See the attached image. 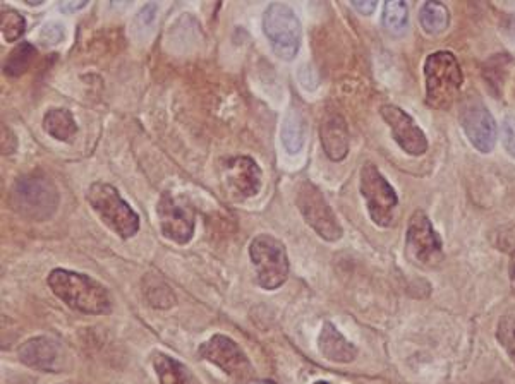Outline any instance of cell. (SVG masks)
<instances>
[{"label":"cell","mask_w":515,"mask_h":384,"mask_svg":"<svg viewBox=\"0 0 515 384\" xmlns=\"http://www.w3.org/2000/svg\"><path fill=\"white\" fill-rule=\"evenodd\" d=\"M64 38V28L61 24L52 23L45 26V30L42 33L43 42L47 45H57Z\"/></svg>","instance_id":"obj_29"},{"label":"cell","mask_w":515,"mask_h":384,"mask_svg":"<svg viewBox=\"0 0 515 384\" xmlns=\"http://www.w3.org/2000/svg\"><path fill=\"white\" fill-rule=\"evenodd\" d=\"M320 138L325 155L332 162H342L346 158L349 153V129L342 115H325L320 126Z\"/></svg>","instance_id":"obj_16"},{"label":"cell","mask_w":515,"mask_h":384,"mask_svg":"<svg viewBox=\"0 0 515 384\" xmlns=\"http://www.w3.org/2000/svg\"><path fill=\"white\" fill-rule=\"evenodd\" d=\"M509 275L510 285H512V288H514L515 292V251L512 252V256H510Z\"/></svg>","instance_id":"obj_32"},{"label":"cell","mask_w":515,"mask_h":384,"mask_svg":"<svg viewBox=\"0 0 515 384\" xmlns=\"http://www.w3.org/2000/svg\"><path fill=\"white\" fill-rule=\"evenodd\" d=\"M263 30L277 57L282 60L296 57L303 40V28L291 7L285 4H272L268 7L263 16Z\"/></svg>","instance_id":"obj_5"},{"label":"cell","mask_w":515,"mask_h":384,"mask_svg":"<svg viewBox=\"0 0 515 384\" xmlns=\"http://www.w3.org/2000/svg\"><path fill=\"white\" fill-rule=\"evenodd\" d=\"M225 191L234 199H248L256 196L261 189V175L258 163L249 156L229 158L222 168Z\"/></svg>","instance_id":"obj_13"},{"label":"cell","mask_w":515,"mask_h":384,"mask_svg":"<svg viewBox=\"0 0 515 384\" xmlns=\"http://www.w3.org/2000/svg\"><path fill=\"white\" fill-rule=\"evenodd\" d=\"M0 28H2V35L6 38V42H18L21 35L25 33L26 21L18 11L7 9L0 16Z\"/></svg>","instance_id":"obj_24"},{"label":"cell","mask_w":515,"mask_h":384,"mask_svg":"<svg viewBox=\"0 0 515 384\" xmlns=\"http://www.w3.org/2000/svg\"><path fill=\"white\" fill-rule=\"evenodd\" d=\"M426 103L435 110H449L461 95V64L452 52L440 50L425 60Z\"/></svg>","instance_id":"obj_2"},{"label":"cell","mask_w":515,"mask_h":384,"mask_svg":"<svg viewBox=\"0 0 515 384\" xmlns=\"http://www.w3.org/2000/svg\"><path fill=\"white\" fill-rule=\"evenodd\" d=\"M407 256L421 268H438L443 263V244L425 211H416L406 235Z\"/></svg>","instance_id":"obj_9"},{"label":"cell","mask_w":515,"mask_h":384,"mask_svg":"<svg viewBox=\"0 0 515 384\" xmlns=\"http://www.w3.org/2000/svg\"><path fill=\"white\" fill-rule=\"evenodd\" d=\"M43 129L52 138L57 139V141H64V143L73 141L76 132H78L76 120L66 108H52V110H49L43 117Z\"/></svg>","instance_id":"obj_19"},{"label":"cell","mask_w":515,"mask_h":384,"mask_svg":"<svg viewBox=\"0 0 515 384\" xmlns=\"http://www.w3.org/2000/svg\"><path fill=\"white\" fill-rule=\"evenodd\" d=\"M304 131H306V127H304L303 115L299 114L297 110H291L285 117L282 134H280L285 150L292 155H296L303 150Z\"/></svg>","instance_id":"obj_21"},{"label":"cell","mask_w":515,"mask_h":384,"mask_svg":"<svg viewBox=\"0 0 515 384\" xmlns=\"http://www.w3.org/2000/svg\"><path fill=\"white\" fill-rule=\"evenodd\" d=\"M153 367L157 371L160 384H201L194 378L193 372L174 357L157 354L153 357Z\"/></svg>","instance_id":"obj_18"},{"label":"cell","mask_w":515,"mask_h":384,"mask_svg":"<svg viewBox=\"0 0 515 384\" xmlns=\"http://www.w3.org/2000/svg\"><path fill=\"white\" fill-rule=\"evenodd\" d=\"M359 189L366 199L371 220L378 227H390L394 223L399 198L395 194L394 187L388 184V180L383 177L375 163H364L361 168Z\"/></svg>","instance_id":"obj_7"},{"label":"cell","mask_w":515,"mask_h":384,"mask_svg":"<svg viewBox=\"0 0 515 384\" xmlns=\"http://www.w3.org/2000/svg\"><path fill=\"white\" fill-rule=\"evenodd\" d=\"M502 141L505 150L515 158V117H505L502 122Z\"/></svg>","instance_id":"obj_28"},{"label":"cell","mask_w":515,"mask_h":384,"mask_svg":"<svg viewBox=\"0 0 515 384\" xmlns=\"http://www.w3.org/2000/svg\"><path fill=\"white\" fill-rule=\"evenodd\" d=\"M352 6H354V9H358L361 14H364V16H370V14H373V11L376 9V2H361V0H354L352 2Z\"/></svg>","instance_id":"obj_30"},{"label":"cell","mask_w":515,"mask_h":384,"mask_svg":"<svg viewBox=\"0 0 515 384\" xmlns=\"http://www.w3.org/2000/svg\"><path fill=\"white\" fill-rule=\"evenodd\" d=\"M419 23L428 35H442L449 28V9L442 2H426L419 11Z\"/></svg>","instance_id":"obj_20"},{"label":"cell","mask_w":515,"mask_h":384,"mask_svg":"<svg viewBox=\"0 0 515 384\" xmlns=\"http://www.w3.org/2000/svg\"><path fill=\"white\" fill-rule=\"evenodd\" d=\"M509 62V55H495L490 62H486L483 67V76L491 88H498V90L502 88L503 74H500V71L507 72Z\"/></svg>","instance_id":"obj_27"},{"label":"cell","mask_w":515,"mask_h":384,"mask_svg":"<svg viewBox=\"0 0 515 384\" xmlns=\"http://www.w3.org/2000/svg\"><path fill=\"white\" fill-rule=\"evenodd\" d=\"M158 222L162 234L177 244H188L196 227V211L186 196L164 192L157 204Z\"/></svg>","instance_id":"obj_10"},{"label":"cell","mask_w":515,"mask_h":384,"mask_svg":"<svg viewBox=\"0 0 515 384\" xmlns=\"http://www.w3.org/2000/svg\"><path fill=\"white\" fill-rule=\"evenodd\" d=\"M9 204L18 215L33 222H45L59 206V192L52 180L43 175H26L16 180Z\"/></svg>","instance_id":"obj_3"},{"label":"cell","mask_w":515,"mask_h":384,"mask_svg":"<svg viewBox=\"0 0 515 384\" xmlns=\"http://www.w3.org/2000/svg\"><path fill=\"white\" fill-rule=\"evenodd\" d=\"M49 287L62 302L83 314H109L112 299L102 283L91 276L69 270H54L47 278Z\"/></svg>","instance_id":"obj_1"},{"label":"cell","mask_w":515,"mask_h":384,"mask_svg":"<svg viewBox=\"0 0 515 384\" xmlns=\"http://www.w3.org/2000/svg\"><path fill=\"white\" fill-rule=\"evenodd\" d=\"M409 23V11L402 0H388L383 7V26L390 35L400 36Z\"/></svg>","instance_id":"obj_23"},{"label":"cell","mask_w":515,"mask_h":384,"mask_svg":"<svg viewBox=\"0 0 515 384\" xmlns=\"http://www.w3.org/2000/svg\"><path fill=\"white\" fill-rule=\"evenodd\" d=\"M497 340L500 342L505 352L509 354L510 360L515 366V316H503L498 321Z\"/></svg>","instance_id":"obj_26"},{"label":"cell","mask_w":515,"mask_h":384,"mask_svg":"<svg viewBox=\"0 0 515 384\" xmlns=\"http://www.w3.org/2000/svg\"><path fill=\"white\" fill-rule=\"evenodd\" d=\"M35 57H37V48L30 42L19 43L18 47H14L11 54L7 55L4 72L11 78H18L30 69L31 64L35 62Z\"/></svg>","instance_id":"obj_22"},{"label":"cell","mask_w":515,"mask_h":384,"mask_svg":"<svg viewBox=\"0 0 515 384\" xmlns=\"http://www.w3.org/2000/svg\"><path fill=\"white\" fill-rule=\"evenodd\" d=\"M380 114L394 134L395 143L399 144L407 155H425L428 151V139L411 115L395 105H383Z\"/></svg>","instance_id":"obj_14"},{"label":"cell","mask_w":515,"mask_h":384,"mask_svg":"<svg viewBox=\"0 0 515 384\" xmlns=\"http://www.w3.org/2000/svg\"><path fill=\"white\" fill-rule=\"evenodd\" d=\"M459 120L469 143L473 144L479 153L488 155L493 151L497 144V122L478 96H467L462 102Z\"/></svg>","instance_id":"obj_11"},{"label":"cell","mask_w":515,"mask_h":384,"mask_svg":"<svg viewBox=\"0 0 515 384\" xmlns=\"http://www.w3.org/2000/svg\"><path fill=\"white\" fill-rule=\"evenodd\" d=\"M145 292L146 299H148V302H150L153 307L165 309V307L174 306V302H176L174 292H172L162 280L158 282L157 288V278H153L152 282H150V280L146 282Z\"/></svg>","instance_id":"obj_25"},{"label":"cell","mask_w":515,"mask_h":384,"mask_svg":"<svg viewBox=\"0 0 515 384\" xmlns=\"http://www.w3.org/2000/svg\"><path fill=\"white\" fill-rule=\"evenodd\" d=\"M507 30H509L510 35H512V38L515 40V16H512V18L507 21Z\"/></svg>","instance_id":"obj_33"},{"label":"cell","mask_w":515,"mask_h":384,"mask_svg":"<svg viewBox=\"0 0 515 384\" xmlns=\"http://www.w3.org/2000/svg\"><path fill=\"white\" fill-rule=\"evenodd\" d=\"M315 384H330V383H327V381H318V383H315Z\"/></svg>","instance_id":"obj_34"},{"label":"cell","mask_w":515,"mask_h":384,"mask_svg":"<svg viewBox=\"0 0 515 384\" xmlns=\"http://www.w3.org/2000/svg\"><path fill=\"white\" fill-rule=\"evenodd\" d=\"M86 0H81V2H64V4H61V11L62 12H74L79 11V9H83V7H86Z\"/></svg>","instance_id":"obj_31"},{"label":"cell","mask_w":515,"mask_h":384,"mask_svg":"<svg viewBox=\"0 0 515 384\" xmlns=\"http://www.w3.org/2000/svg\"><path fill=\"white\" fill-rule=\"evenodd\" d=\"M318 343H320V352L323 357L332 362L347 364L358 357V348L354 347L351 342H347L332 323L323 324Z\"/></svg>","instance_id":"obj_17"},{"label":"cell","mask_w":515,"mask_h":384,"mask_svg":"<svg viewBox=\"0 0 515 384\" xmlns=\"http://www.w3.org/2000/svg\"><path fill=\"white\" fill-rule=\"evenodd\" d=\"M249 256L255 264L260 287L275 290L284 285L289 276V258L279 239L267 234L258 235L249 246Z\"/></svg>","instance_id":"obj_6"},{"label":"cell","mask_w":515,"mask_h":384,"mask_svg":"<svg viewBox=\"0 0 515 384\" xmlns=\"http://www.w3.org/2000/svg\"><path fill=\"white\" fill-rule=\"evenodd\" d=\"M296 204L308 225L315 228L316 234L328 242H335L342 237V227L330 208L322 191L309 180H304L297 187Z\"/></svg>","instance_id":"obj_8"},{"label":"cell","mask_w":515,"mask_h":384,"mask_svg":"<svg viewBox=\"0 0 515 384\" xmlns=\"http://www.w3.org/2000/svg\"><path fill=\"white\" fill-rule=\"evenodd\" d=\"M86 198L100 220L121 239H131L138 234L140 216L122 199L116 187L105 182H95L88 189Z\"/></svg>","instance_id":"obj_4"},{"label":"cell","mask_w":515,"mask_h":384,"mask_svg":"<svg viewBox=\"0 0 515 384\" xmlns=\"http://www.w3.org/2000/svg\"><path fill=\"white\" fill-rule=\"evenodd\" d=\"M19 359L26 366L38 371L57 372L61 371L62 367V350L59 343L40 336L19 348Z\"/></svg>","instance_id":"obj_15"},{"label":"cell","mask_w":515,"mask_h":384,"mask_svg":"<svg viewBox=\"0 0 515 384\" xmlns=\"http://www.w3.org/2000/svg\"><path fill=\"white\" fill-rule=\"evenodd\" d=\"M198 355L201 359L212 362L219 366L225 374L232 378L246 379L253 378V366L241 347L232 338L224 335H215L198 348Z\"/></svg>","instance_id":"obj_12"}]
</instances>
